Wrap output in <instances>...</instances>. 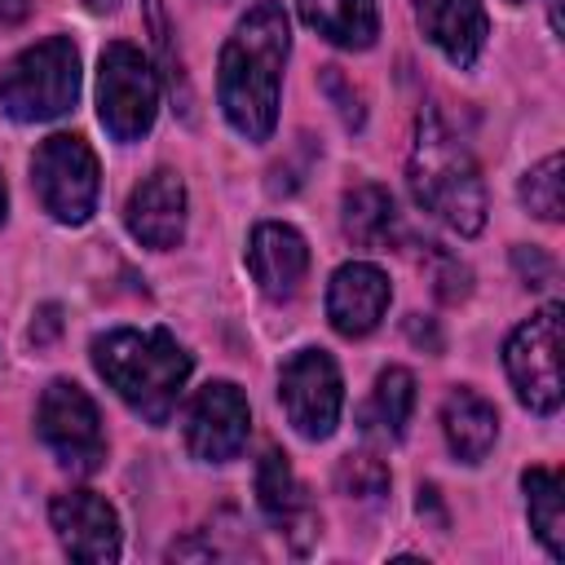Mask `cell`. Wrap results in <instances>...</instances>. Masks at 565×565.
<instances>
[{
  "label": "cell",
  "instance_id": "7",
  "mask_svg": "<svg viewBox=\"0 0 565 565\" xmlns=\"http://www.w3.org/2000/svg\"><path fill=\"white\" fill-rule=\"evenodd\" d=\"M503 366L521 406L534 415H552L561 406V305L539 309L508 335Z\"/></svg>",
  "mask_w": 565,
  "mask_h": 565
},
{
  "label": "cell",
  "instance_id": "22",
  "mask_svg": "<svg viewBox=\"0 0 565 565\" xmlns=\"http://www.w3.org/2000/svg\"><path fill=\"white\" fill-rule=\"evenodd\" d=\"M521 203L539 221H561L565 216V177H561V154H547L521 177Z\"/></svg>",
  "mask_w": 565,
  "mask_h": 565
},
{
  "label": "cell",
  "instance_id": "4",
  "mask_svg": "<svg viewBox=\"0 0 565 565\" xmlns=\"http://www.w3.org/2000/svg\"><path fill=\"white\" fill-rule=\"evenodd\" d=\"M79 53L66 35H49L0 66V106L18 124H44L75 106Z\"/></svg>",
  "mask_w": 565,
  "mask_h": 565
},
{
  "label": "cell",
  "instance_id": "11",
  "mask_svg": "<svg viewBox=\"0 0 565 565\" xmlns=\"http://www.w3.org/2000/svg\"><path fill=\"white\" fill-rule=\"evenodd\" d=\"M53 534L71 561L110 565L119 561V516L115 508L93 490H62L49 503Z\"/></svg>",
  "mask_w": 565,
  "mask_h": 565
},
{
  "label": "cell",
  "instance_id": "25",
  "mask_svg": "<svg viewBox=\"0 0 565 565\" xmlns=\"http://www.w3.org/2000/svg\"><path fill=\"white\" fill-rule=\"evenodd\" d=\"M512 265L521 269L525 287H547V282H552V260H547L543 252H534V247H516V252H512Z\"/></svg>",
  "mask_w": 565,
  "mask_h": 565
},
{
  "label": "cell",
  "instance_id": "15",
  "mask_svg": "<svg viewBox=\"0 0 565 565\" xmlns=\"http://www.w3.org/2000/svg\"><path fill=\"white\" fill-rule=\"evenodd\" d=\"M415 22L455 66H472L490 35L481 0H415Z\"/></svg>",
  "mask_w": 565,
  "mask_h": 565
},
{
  "label": "cell",
  "instance_id": "19",
  "mask_svg": "<svg viewBox=\"0 0 565 565\" xmlns=\"http://www.w3.org/2000/svg\"><path fill=\"white\" fill-rule=\"evenodd\" d=\"M344 234L358 243V247H388L397 238V207H393V194L375 181H362L344 194Z\"/></svg>",
  "mask_w": 565,
  "mask_h": 565
},
{
  "label": "cell",
  "instance_id": "23",
  "mask_svg": "<svg viewBox=\"0 0 565 565\" xmlns=\"http://www.w3.org/2000/svg\"><path fill=\"white\" fill-rule=\"evenodd\" d=\"M335 481H340V490H344L349 499H366V503H375V499L388 494V468H384L375 455H349V459L340 463Z\"/></svg>",
  "mask_w": 565,
  "mask_h": 565
},
{
  "label": "cell",
  "instance_id": "5",
  "mask_svg": "<svg viewBox=\"0 0 565 565\" xmlns=\"http://www.w3.org/2000/svg\"><path fill=\"white\" fill-rule=\"evenodd\" d=\"M31 185L53 221L84 225L93 216L97 190H102V168H97L93 146L75 132L44 137L31 154Z\"/></svg>",
  "mask_w": 565,
  "mask_h": 565
},
{
  "label": "cell",
  "instance_id": "17",
  "mask_svg": "<svg viewBox=\"0 0 565 565\" xmlns=\"http://www.w3.org/2000/svg\"><path fill=\"white\" fill-rule=\"evenodd\" d=\"M441 433L455 459L481 463L499 437V411L472 388H450L441 402Z\"/></svg>",
  "mask_w": 565,
  "mask_h": 565
},
{
  "label": "cell",
  "instance_id": "10",
  "mask_svg": "<svg viewBox=\"0 0 565 565\" xmlns=\"http://www.w3.org/2000/svg\"><path fill=\"white\" fill-rule=\"evenodd\" d=\"M252 411L238 384L212 380L185 406V450L203 463H230L247 446Z\"/></svg>",
  "mask_w": 565,
  "mask_h": 565
},
{
  "label": "cell",
  "instance_id": "14",
  "mask_svg": "<svg viewBox=\"0 0 565 565\" xmlns=\"http://www.w3.org/2000/svg\"><path fill=\"white\" fill-rule=\"evenodd\" d=\"M247 269L269 300H291L309 274V247L291 225L260 221L247 238Z\"/></svg>",
  "mask_w": 565,
  "mask_h": 565
},
{
  "label": "cell",
  "instance_id": "30",
  "mask_svg": "<svg viewBox=\"0 0 565 565\" xmlns=\"http://www.w3.org/2000/svg\"><path fill=\"white\" fill-rule=\"evenodd\" d=\"M508 4H521V0H508Z\"/></svg>",
  "mask_w": 565,
  "mask_h": 565
},
{
  "label": "cell",
  "instance_id": "27",
  "mask_svg": "<svg viewBox=\"0 0 565 565\" xmlns=\"http://www.w3.org/2000/svg\"><path fill=\"white\" fill-rule=\"evenodd\" d=\"M31 4L35 0H0V26H18L31 18Z\"/></svg>",
  "mask_w": 565,
  "mask_h": 565
},
{
  "label": "cell",
  "instance_id": "26",
  "mask_svg": "<svg viewBox=\"0 0 565 565\" xmlns=\"http://www.w3.org/2000/svg\"><path fill=\"white\" fill-rule=\"evenodd\" d=\"M57 327H62L57 305H44V309H40V318L31 322V340H35V344H49V340L57 335Z\"/></svg>",
  "mask_w": 565,
  "mask_h": 565
},
{
  "label": "cell",
  "instance_id": "28",
  "mask_svg": "<svg viewBox=\"0 0 565 565\" xmlns=\"http://www.w3.org/2000/svg\"><path fill=\"white\" fill-rule=\"evenodd\" d=\"M84 4H88V9H93V13H110V9H115V4H119V0H84Z\"/></svg>",
  "mask_w": 565,
  "mask_h": 565
},
{
  "label": "cell",
  "instance_id": "8",
  "mask_svg": "<svg viewBox=\"0 0 565 565\" xmlns=\"http://www.w3.org/2000/svg\"><path fill=\"white\" fill-rule=\"evenodd\" d=\"M35 428L44 437V446L57 455L62 468L71 472H97L106 463V433H102V415L93 406V397L71 384V380H53L40 397L35 411Z\"/></svg>",
  "mask_w": 565,
  "mask_h": 565
},
{
  "label": "cell",
  "instance_id": "9",
  "mask_svg": "<svg viewBox=\"0 0 565 565\" xmlns=\"http://www.w3.org/2000/svg\"><path fill=\"white\" fill-rule=\"evenodd\" d=\"M278 402L305 441H327L344 406V384H340V366L331 362V353L322 349L291 353L278 375Z\"/></svg>",
  "mask_w": 565,
  "mask_h": 565
},
{
  "label": "cell",
  "instance_id": "24",
  "mask_svg": "<svg viewBox=\"0 0 565 565\" xmlns=\"http://www.w3.org/2000/svg\"><path fill=\"white\" fill-rule=\"evenodd\" d=\"M428 256H433V265H437V269H433L437 296H441V300H463V296H468V269H463L455 256H446L437 243H428Z\"/></svg>",
  "mask_w": 565,
  "mask_h": 565
},
{
  "label": "cell",
  "instance_id": "29",
  "mask_svg": "<svg viewBox=\"0 0 565 565\" xmlns=\"http://www.w3.org/2000/svg\"><path fill=\"white\" fill-rule=\"evenodd\" d=\"M4 203H9V194H4V177H0V221H4Z\"/></svg>",
  "mask_w": 565,
  "mask_h": 565
},
{
  "label": "cell",
  "instance_id": "6",
  "mask_svg": "<svg viewBox=\"0 0 565 565\" xmlns=\"http://www.w3.org/2000/svg\"><path fill=\"white\" fill-rule=\"evenodd\" d=\"M97 115L115 141H137L159 115V79L137 44H106L97 62Z\"/></svg>",
  "mask_w": 565,
  "mask_h": 565
},
{
  "label": "cell",
  "instance_id": "20",
  "mask_svg": "<svg viewBox=\"0 0 565 565\" xmlns=\"http://www.w3.org/2000/svg\"><path fill=\"white\" fill-rule=\"evenodd\" d=\"M521 490H525V508H530V525H534L539 543L547 547V556L565 561V486H561V472L525 468Z\"/></svg>",
  "mask_w": 565,
  "mask_h": 565
},
{
  "label": "cell",
  "instance_id": "12",
  "mask_svg": "<svg viewBox=\"0 0 565 565\" xmlns=\"http://www.w3.org/2000/svg\"><path fill=\"white\" fill-rule=\"evenodd\" d=\"M124 221H128V234H132L141 247H154V252L177 247L181 234H185V181H181L172 168L150 172V177L128 194Z\"/></svg>",
  "mask_w": 565,
  "mask_h": 565
},
{
  "label": "cell",
  "instance_id": "13",
  "mask_svg": "<svg viewBox=\"0 0 565 565\" xmlns=\"http://www.w3.org/2000/svg\"><path fill=\"white\" fill-rule=\"evenodd\" d=\"M393 291H388V274L371 260H349L331 274V287H327V318L340 335L358 340L366 331L380 327L384 309H388Z\"/></svg>",
  "mask_w": 565,
  "mask_h": 565
},
{
  "label": "cell",
  "instance_id": "1",
  "mask_svg": "<svg viewBox=\"0 0 565 565\" xmlns=\"http://www.w3.org/2000/svg\"><path fill=\"white\" fill-rule=\"evenodd\" d=\"M287 49H291V26L278 0H256L221 49L216 97L230 128L247 141H265L278 124Z\"/></svg>",
  "mask_w": 565,
  "mask_h": 565
},
{
  "label": "cell",
  "instance_id": "3",
  "mask_svg": "<svg viewBox=\"0 0 565 565\" xmlns=\"http://www.w3.org/2000/svg\"><path fill=\"white\" fill-rule=\"evenodd\" d=\"M411 194L424 212L446 221L455 234H477L486 225V185L472 154L455 141V132L433 115L419 110L415 141H411Z\"/></svg>",
  "mask_w": 565,
  "mask_h": 565
},
{
  "label": "cell",
  "instance_id": "18",
  "mask_svg": "<svg viewBox=\"0 0 565 565\" xmlns=\"http://www.w3.org/2000/svg\"><path fill=\"white\" fill-rule=\"evenodd\" d=\"M300 18L340 49H371L380 35L375 0H296Z\"/></svg>",
  "mask_w": 565,
  "mask_h": 565
},
{
  "label": "cell",
  "instance_id": "2",
  "mask_svg": "<svg viewBox=\"0 0 565 565\" xmlns=\"http://www.w3.org/2000/svg\"><path fill=\"white\" fill-rule=\"evenodd\" d=\"M93 366L146 424H168L190 380V353L159 327L154 331L119 327V331L97 335Z\"/></svg>",
  "mask_w": 565,
  "mask_h": 565
},
{
  "label": "cell",
  "instance_id": "21",
  "mask_svg": "<svg viewBox=\"0 0 565 565\" xmlns=\"http://www.w3.org/2000/svg\"><path fill=\"white\" fill-rule=\"evenodd\" d=\"M411 411H415V375H411L406 366H384L380 380H375L366 419H371L384 437H402L406 424H411Z\"/></svg>",
  "mask_w": 565,
  "mask_h": 565
},
{
  "label": "cell",
  "instance_id": "16",
  "mask_svg": "<svg viewBox=\"0 0 565 565\" xmlns=\"http://www.w3.org/2000/svg\"><path fill=\"white\" fill-rule=\"evenodd\" d=\"M256 503L282 534H291V547L309 543L318 516H313V508H309V499H305V490H300V481H296V472L278 446H269L256 463Z\"/></svg>",
  "mask_w": 565,
  "mask_h": 565
}]
</instances>
